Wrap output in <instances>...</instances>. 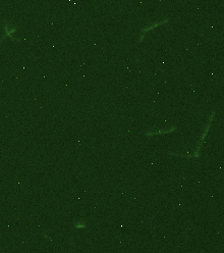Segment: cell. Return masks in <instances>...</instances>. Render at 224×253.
<instances>
[{
	"label": "cell",
	"mask_w": 224,
	"mask_h": 253,
	"mask_svg": "<svg viewBox=\"0 0 224 253\" xmlns=\"http://www.w3.org/2000/svg\"><path fill=\"white\" fill-rule=\"evenodd\" d=\"M215 114H216L215 110H212V111H211L210 117H209V119H208V123H207L204 131H203L201 137H200V139H199L198 144H197V147H196V149L194 150L193 154L186 155V154H179V153H175V152H169V153H168V155H171V156H176V157H184V158H199V157H200V151H201L202 145H203L205 139H206L207 135H208L209 131H210L211 125H212V121H213V119H214Z\"/></svg>",
	"instance_id": "cell-1"
},
{
	"label": "cell",
	"mask_w": 224,
	"mask_h": 253,
	"mask_svg": "<svg viewBox=\"0 0 224 253\" xmlns=\"http://www.w3.org/2000/svg\"><path fill=\"white\" fill-rule=\"evenodd\" d=\"M169 22V18H162L161 20H159V22H153V24H151L150 26H147V27H144L143 29H142L141 31V36L139 37V42H143L144 40H145V35L147 32L151 31V30H154L155 28L157 27H160V26H164L166 25V24H168Z\"/></svg>",
	"instance_id": "cell-2"
},
{
	"label": "cell",
	"mask_w": 224,
	"mask_h": 253,
	"mask_svg": "<svg viewBox=\"0 0 224 253\" xmlns=\"http://www.w3.org/2000/svg\"><path fill=\"white\" fill-rule=\"evenodd\" d=\"M177 130L176 125H171L168 129H162V130H155V131H148L146 132L145 135L146 136H156V135H165V134H169V133H172L174 131Z\"/></svg>",
	"instance_id": "cell-3"
},
{
	"label": "cell",
	"mask_w": 224,
	"mask_h": 253,
	"mask_svg": "<svg viewBox=\"0 0 224 253\" xmlns=\"http://www.w3.org/2000/svg\"><path fill=\"white\" fill-rule=\"evenodd\" d=\"M74 227H76V229H85L86 224L82 222V220H78V222H76V224H74Z\"/></svg>",
	"instance_id": "cell-4"
}]
</instances>
